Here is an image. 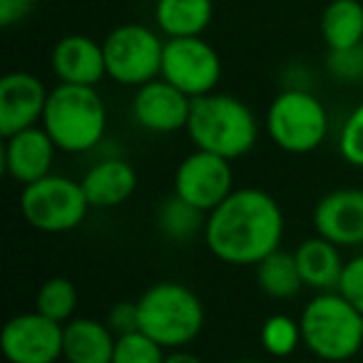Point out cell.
Segmentation results:
<instances>
[{
	"label": "cell",
	"instance_id": "5b68a950",
	"mask_svg": "<svg viewBox=\"0 0 363 363\" xmlns=\"http://www.w3.org/2000/svg\"><path fill=\"white\" fill-rule=\"evenodd\" d=\"M137 313L140 331L167 351L184 348L204 328L202 298L179 281L152 284L137 298Z\"/></svg>",
	"mask_w": 363,
	"mask_h": 363
},
{
	"label": "cell",
	"instance_id": "2e32d148",
	"mask_svg": "<svg viewBox=\"0 0 363 363\" xmlns=\"http://www.w3.org/2000/svg\"><path fill=\"white\" fill-rule=\"evenodd\" d=\"M50 67L55 77L65 85L95 87L107 77L105 50L97 40L87 35H65L50 55Z\"/></svg>",
	"mask_w": 363,
	"mask_h": 363
},
{
	"label": "cell",
	"instance_id": "484cf974",
	"mask_svg": "<svg viewBox=\"0 0 363 363\" xmlns=\"http://www.w3.org/2000/svg\"><path fill=\"white\" fill-rule=\"evenodd\" d=\"M164 351L167 348H162L157 341H152L147 333H125V336H117L112 363H164Z\"/></svg>",
	"mask_w": 363,
	"mask_h": 363
},
{
	"label": "cell",
	"instance_id": "30bf717a",
	"mask_svg": "<svg viewBox=\"0 0 363 363\" xmlns=\"http://www.w3.org/2000/svg\"><path fill=\"white\" fill-rule=\"evenodd\" d=\"M234 192L232 162L214 152L194 150L174 172V194L209 214Z\"/></svg>",
	"mask_w": 363,
	"mask_h": 363
},
{
	"label": "cell",
	"instance_id": "9c48e42d",
	"mask_svg": "<svg viewBox=\"0 0 363 363\" xmlns=\"http://www.w3.org/2000/svg\"><path fill=\"white\" fill-rule=\"evenodd\" d=\"M160 77H164L177 90L194 100L217 90L222 80V60H219V52L199 35L169 38L164 43Z\"/></svg>",
	"mask_w": 363,
	"mask_h": 363
},
{
	"label": "cell",
	"instance_id": "ffe728a7",
	"mask_svg": "<svg viewBox=\"0 0 363 363\" xmlns=\"http://www.w3.org/2000/svg\"><path fill=\"white\" fill-rule=\"evenodd\" d=\"M212 0H157L155 21L167 38H197L212 23Z\"/></svg>",
	"mask_w": 363,
	"mask_h": 363
},
{
	"label": "cell",
	"instance_id": "3957f363",
	"mask_svg": "<svg viewBox=\"0 0 363 363\" xmlns=\"http://www.w3.org/2000/svg\"><path fill=\"white\" fill-rule=\"evenodd\" d=\"M40 125L60 152L85 155L95 152L105 142L107 107L95 87L60 82L48 95Z\"/></svg>",
	"mask_w": 363,
	"mask_h": 363
},
{
	"label": "cell",
	"instance_id": "d6a6232c",
	"mask_svg": "<svg viewBox=\"0 0 363 363\" xmlns=\"http://www.w3.org/2000/svg\"><path fill=\"white\" fill-rule=\"evenodd\" d=\"M234 363H259V361H254V358H239V361H234Z\"/></svg>",
	"mask_w": 363,
	"mask_h": 363
},
{
	"label": "cell",
	"instance_id": "5bb4252c",
	"mask_svg": "<svg viewBox=\"0 0 363 363\" xmlns=\"http://www.w3.org/2000/svg\"><path fill=\"white\" fill-rule=\"evenodd\" d=\"M313 229L341 249L363 244V189L341 187L323 194L313 207Z\"/></svg>",
	"mask_w": 363,
	"mask_h": 363
},
{
	"label": "cell",
	"instance_id": "4fadbf2b",
	"mask_svg": "<svg viewBox=\"0 0 363 363\" xmlns=\"http://www.w3.org/2000/svg\"><path fill=\"white\" fill-rule=\"evenodd\" d=\"M48 95L50 90L33 72H8L0 80V135L11 137L40 125Z\"/></svg>",
	"mask_w": 363,
	"mask_h": 363
},
{
	"label": "cell",
	"instance_id": "4316f807",
	"mask_svg": "<svg viewBox=\"0 0 363 363\" xmlns=\"http://www.w3.org/2000/svg\"><path fill=\"white\" fill-rule=\"evenodd\" d=\"M338 155L346 164L363 169V102L356 105L338 130Z\"/></svg>",
	"mask_w": 363,
	"mask_h": 363
},
{
	"label": "cell",
	"instance_id": "52a82bcc",
	"mask_svg": "<svg viewBox=\"0 0 363 363\" xmlns=\"http://www.w3.org/2000/svg\"><path fill=\"white\" fill-rule=\"evenodd\" d=\"M85 189L65 174H48L21 192V212L33 229L45 234H65L77 229L90 212Z\"/></svg>",
	"mask_w": 363,
	"mask_h": 363
},
{
	"label": "cell",
	"instance_id": "4dcf8cb0",
	"mask_svg": "<svg viewBox=\"0 0 363 363\" xmlns=\"http://www.w3.org/2000/svg\"><path fill=\"white\" fill-rule=\"evenodd\" d=\"M38 0H0V26L13 28L33 13Z\"/></svg>",
	"mask_w": 363,
	"mask_h": 363
},
{
	"label": "cell",
	"instance_id": "f1b7e54d",
	"mask_svg": "<svg viewBox=\"0 0 363 363\" xmlns=\"http://www.w3.org/2000/svg\"><path fill=\"white\" fill-rule=\"evenodd\" d=\"M336 291L341 294L351 306H356L358 311L363 313V254L351 257L346 262Z\"/></svg>",
	"mask_w": 363,
	"mask_h": 363
},
{
	"label": "cell",
	"instance_id": "836d02e7",
	"mask_svg": "<svg viewBox=\"0 0 363 363\" xmlns=\"http://www.w3.org/2000/svg\"><path fill=\"white\" fill-rule=\"evenodd\" d=\"M361 82H363V80H361Z\"/></svg>",
	"mask_w": 363,
	"mask_h": 363
},
{
	"label": "cell",
	"instance_id": "277c9868",
	"mask_svg": "<svg viewBox=\"0 0 363 363\" xmlns=\"http://www.w3.org/2000/svg\"><path fill=\"white\" fill-rule=\"evenodd\" d=\"M303 346L321 363L351 361L363 346V313L338 291H321L303 306Z\"/></svg>",
	"mask_w": 363,
	"mask_h": 363
},
{
	"label": "cell",
	"instance_id": "d6986e66",
	"mask_svg": "<svg viewBox=\"0 0 363 363\" xmlns=\"http://www.w3.org/2000/svg\"><path fill=\"white\" fill-rule=\"evenodd\" d=\"M117 336L97 318H70L65 323L62 358L67 363H112Z\"/></svg>",
	"mask_w": 363,
	"mask_h": 363
},
{
	"label": "cell",
	"instance_id": "7402d4cb",
	"mask_svg": "<svg viewBox=\"0 0 363 363\" xmlns=\"http://www.w3.org/2000/svg\"><path fill=\"white\" fill-rule=\"evenodd\" d=\"M257 284L274 301H289L298 296L301 289H306L298 274L296 257L294 252H284V249H277L257 264Z\"/></svg>",
	"mask_w": 363,
	"mask_h": 363
},
{
	"label": "cell",
	"instance_id": "8992f818",
	"mask_svg": "<svg viewBox=\"0 0 363 363\" xmlns=\"http://www.w3.org/2000/svg\"><path fill=\"white\" fill-rule=\"evenodd\" d=\"M267 135L289 155H308L326 142L331 120L311 90L284 87L267 110Z\"/></svg>",
	"mask_w": 363,
	"mask_h": 363
},
{
	"label": "cell",
	"instance_id": "7c38bea8",
	"mask_svg": "<svg viewBox=\"0 0 363 363\" xmlns=\"http://www.w3.org/2000/svg\"><path fill=\"white\" fill-rule=\"evenodd\" d=\"M192 97L177 90L164 77H157L137 87L132 97V120L152 135H172L187 130Z\"/></svg>",
	"mask_w": 363,
	"mask_h": 363
},
{
	"label": "cell",
	"instance_id": "6da1fadb",
	"mask_svg": "<svg viewBox=\"0 0 363 363\" xmlns=\"http://www.w3.org/2000/svg\"><path fill=\"white\" fill-rule=\"evenodd\" d=\"M202 237L219 262L257 267L264 257L281 249L284 212L264 189L239 187L207 214Z\"/></svg>",
	"mask_w": 363,
	"mask_h": 363
},
{
	"label": "cell",
	"instance_id": "7a4b0ae2",
	"mask_svg": "<svg viewBox=\"0 0 363 363\" xmlns=\"http://www.w3.org/2000/svg\"><path fill=\"white\" fill-rule=\"evenodd\" d=\"M187 135L197 150L214 152L232 162L257 147L259 122L252 107L239 97L209 92L192 100Z\"/></svg>",
	"mask_w": 363,
	"mask_h": 363
},
{
	"label": "cell",
	"instance_id": "1f68e13d",
	"mask_svg": "<svg viewBox=\"0 0 363 363\" xmlns=\"http://www.w3.org/2000/svg\"><path fill=\"white\" fill-rule=\"evenodd\" d=\"M164 363H204L199 356H194L192 351H184V348H174V351L167 353Z\"/></svg>",
	"mask_w": 363,
	"mask_h": 363
},
{
	"label": "cell",
	"instance_id": "83f0119b",
	"mask_svg": "<svg viewBox=\"0 0 363 363\" xmlns=\"http://www.w3.org/2000/svg\"><path fill=\"white\" fill-rule=\"evenodd\" d=\"M326 70L338 82H358L363 80V45L341 48V50H328Z\"/></svg>",
	"mask_w": 363,
	"mask_h": 363
},
{
	"label": "cell",
	"instance_id": "e0dca14e",
	"mask_svg": "<svg viewBox=\"0 0 363 363\" xmlns=\"http://www.w3.org/2000/svg\"><path fill=\"white\" fill-rule=\"evenodd\" d=\"M92 209H112L125 204L137 189V172L120 155L100 157L80 179Z\"/></svg>",
	"mask_w": 363,
	"mask_h": 363
},
{
	"label": "cell",
	"instance_id": "44dd1931",
	"mask_svg": "<svg viewBox=\"0 0 363 363\" xmlns=\"http://www.w3.org/2000/svg\"><path fill=\"white\" fill-rule=\"evenodd\" d=\"M321 35L328 50L363 45V6L358 0H331L321 16Z\"/></svg>",
	"mask_w": 363,
	"mask_h": 363
},
{
	"label": "cell",
	"instance_id": "cb8c5ba5",
	"mask_svg": "<svg viewBox=\"0 0 363 363\" xmlns=\"http://www.w3.org/2000/svg\"><path fill=\"white\" fill-rule=\"evenodd\" d=\"M77 308V289L70 279L65 277H52L40 284L35 294V311L43 316L52 318L57 323H67L75 318Z\"/></svg>",
	"mask_w": 363,
	"mask_h": 363
},
{
	"label": "cell",
	"instance_id": "ba28073f",
	"mask_svg": "<svg viewBox=\"0 0 363 363\" xmlns=\"http://www.w3.org/2000/svg\"><path fill=\"white\" fill-rule=\"evenodd\" d=\"M102 50H105L107 77L120 85L142 87L145 82L157 80L162 72L164 43L145 26L130 23L115 28L102 43Z\"/></svg>",
	"mask_w": 363,
	"mask_h": 363
},
{
	"label": "cell",
	"instance_id": "f546056e",
	"mask_svg": "<svg viewBox=\"0 0 363 363\" xmlns=\"http://www.w3.org/2000/svg\"><path fill=\"white\" fill-rule=\"evenodd\" d=\"M107 326L115 331V336L140 331V313H137V301H120L107 313Z\"/></svg>",
	"mask_w": 363,
	"mask_h": 363
},
{
	"label": "cell",
	"instance_id": "ac0fdd59",
	"mask_svg": "<svg viewBox=\"0 0 363 363\" xmlns=\"http://www.w3.org/2000/svg\"><path fill=\"white\" fill-rule=\"evenodd\" d=\"M294 257H296V267L298 274H301L303 286L316 294L336 291L343 267H346V262L341 257V247H336V244H331L328 239L316 234V237L298 244Z\"/></svg>",
	"mask_w": 363,
	"mask_h": 363
},
{
	"label": "cell",
	"instance_id": "603a6c76",
	"mask_svg": "<svg viewBox=\"0 0 363 363\" xmlns=\"http://www.w3.org/2000/svg\"><path fill=\"white\" fill-rule=\"evenodd\" d=\"M204 227H207V214L177 194L167 197L157 209V229L169 242H189L197 234H204Z\"/></svg>",
	"mask_w": 363,
	"mask_h": 363
},
{
	"label": "cell",
	"instance_id": "8fae6325",
	"mask_svg": "<svg viewBox=\"0 0 363 363\" xmlns=\"http://www.w3.org/2000/svg\"><path fill=\"white\" fill-rule=\"evenodd\" d=\"M65 323L40 311L18 313L3 326L0 351L11 363H57L62 358Z\"/></svg>",
	"mask_w": 363,
	"mask_h": 363
},
{
	"label": "cell",
	"instance_id": "9a60e30c",
	"mask_svg": "<svg viewBox=\"0 0 363 363\" xmlns=\"http://www.w3.org/2000/svg\"><path fill=\"white\" fill-rule=\"evenodd\" d=\"M55 142L45 132V127L38 125L30 130H23L18 135L6 137L3 147V169L16 184L28 187L33 182L52 174L55 164Z\"/></svg>",
	"mask_w": 363,
	"mask_h": 363
},
{
	"label": "cell",
	"instance_id": "d4e9b609",
	"mask_svg": "<svg viewBox=\"0 0 363 363\" xmlns=\"http://www.w3.org/2000/svg\"><path fill=\"white\" fill-rule=\"evenodd\" d=\"M259 341L269 356L289 358L291 353H296L298 346H303L301 323L286 313H274L259 328Z\"/></svg>",
	"mask_w": 363,
	"mask_h": 363
}]
</instances>
